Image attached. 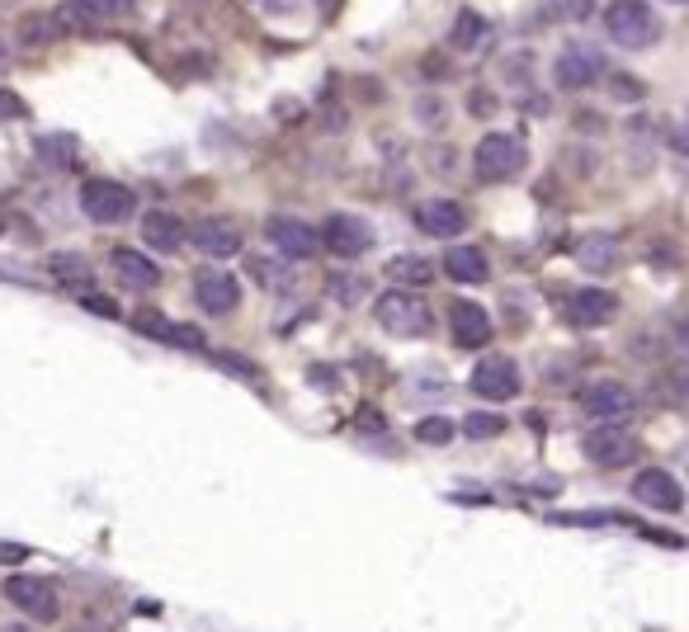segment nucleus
Here are the masks:
<instances>
[{
    "label": "nucleus",
    "mask_w": 689,
    "mask_h": 632,
    "mask_svg": "<svg viewBox=\"0 0 689 632\" xmlns=\"http://www.w3.org/2000/svg\"><path fill=\"white\" fill-rule=\"evenodd\" d=\"M605 29H609V39L628 52H643L661 39V20L647 0H614L605 10Z\"/></svg>",
    "instance_id": "f257e3e1"
},
{
    "label": "nucleus",
    "mask_w": 689,
    "mask_h": 632,
    "mask_svg": "<svg viewBox=\"0 0 689 632\" xmlns=\"http://www.w3.org/2000/svg\"><path fill=\"white\" fill-rule=\"evenodd\" d=\"M6 600L24 613L33 623H52L62 613V600H58V586L43 581V576H10L6 581Z\"/></svg>",
    "instance_id": "39448f33"
},
{
    "label": "nucleus",
    "mask_w": 689,
    "mask_h": 632,
    "mask_svg": "<svg viewBox=\"0 0 689 632\" xmlns=\"http://www.w3.org/2000/svg\"><path fill=\"white\" fill-rule=\"evenodd\" d=\"M472 392L482 397V401H510V397H520V364L505 359V355L482 359V364H477V373H472Z\"/></svg>",
    "instance_id": "6e6552de"
},
{
    "label": "nucleus",
    "mask_w": 689,
    "mask_h": 632,
    "mask_svg": "<svg viewBox=\"0 0 689 632\" xmlns=\"http://www.w3.org/2000/svg\"><path fill=\"white\" fill-rule=\"evenodd\" d=\"M264 10H274V14H289V10H297V0H260Z\"/></svg>",
    "instance_id": "e433bc0d"
},
{
    "label": "nucleus",
    "mask_w": 689,
    "mask_h": 632,
    "mask_svg": "<svg viewBox=\"0 0 689 632\" xmlns=\"http://www.w3.org/2000/svg\"><path fill=\"white\" fill-rule=\"evenodd\" d=\"M501 430H505V420L497 411H472L463 420V434H472V439H491V434H501Z\"/></svg>",
    "instance_id": "cd10ccee"
},
{
    "label": "nucleus",
    "mask_w": 689,
    "mask_h": 632,
    "mask_svg": "<svg viewBox=\"0 0 689 632\" xmlns=\"http://www.w3.org/2000/svg\"><path fill=\"white\" fill-rule=\"evenodd\" d=\"M633 407H638V397L624 382H591V388H581V411L591 420H605V425H618Z\"/></svg>",
    "instance_id": "9b49d317"
},
{
    "label": "nucleus",
    "mask_w": 689,
    "mask_h": 632,
    "mask_svg": "<svg viewBox=\"0 0 689 632\" xmlns=\"http://www.w3.org/2000/svg\"><path fill=\"white\" fill-rule=\"evenodd\" d=\"M29 109H24V99L20 95H14V91H0V123H6V118H24Z\"/></svg>",
    "instance_id": "473e14b6"
},
{
    "label": "nucleus",
    "mask_w": 689,
    "mask_h": 632,
    "mask_svg": "<svg viewBox=\"0 0 689 632\" xmlns=\"http://www.w3.org/2000/svg\"><path fill=\"white\" fill-rule=\"evenodd\" d=\"M472 170L482 185H501L510 175L524 170V143L515 133H487L482 143L472 151Z\"/></svg>",
    "instance_id": "7ed1b4c3"
},
{
    "label": "nucleus",
    "mask_w": 689,
    "mask_h": 632,
    "mask_svg": "<svg viewBox=\"0 0 689 632\" xmlns=\"http://www.w3.org/2000/svg\"><path fill=\"white\" fill-rule=\"evenodd\" d=\"M676 6H680V0H676Z\"/></svg>",
    "instance_id": "ea45409f"
},
{
    "label": "nucleus",
    "mask_w": 689,
    "mask_h": 632,
    "mask_svg": "<svg viewBox=\"0 0 689 632\" xmlns=\"http://www.w3.org/2000/svg\"><path fill=\"white\" fill-rule=\"evenodd\" d=\"M364 293H368L364 274H331V278H326V297H335L341 307H355Z\"/></svg>",
    "instance_id": "5701e85b"
},
{
    "label": "nucleus",
    "mask_w": 689,
    "mask_h": 632,
    "mask_svg": "<svg viewBox=\"0 0 689 632\" xmlns=\"http://www.w3.org/2000/svg\"><path fill=\"white\" fill-rule=\"evenodd\" d=\"M416 227H420L426 236L453 241V236H463L468 213H463V203H453V199H426V203L416 208Z\"/></svg>",
    "instance_id": "4468645a"
},
{
    "label": "nucleus",
    "mask_w": 689,
    "mask_h": 632,
    "mask_svg": "<svg viewBox=\"0 0 689 632\" xmlns=\"http://www.w3.org/2000/svg\"><path fill=\"white\" fill-rule=\"evenodd\" d=\"M81 213L100 227H118L137 213V194L118 180H85L81 185Z\"/></svg>",
    "instance_id": "20e7f679"
},
{
    "label": "nucleus",
    "mask_w": 689,
    "mask_h": 632,
    "mask_svg": "<svg viewBox=\"0 0 689 632\" xmlns=\"http://www.w3.org/2000/svg\"><path fill=\"white\" fill-rule=\"evenodd\" d=\"M39 156L52 166H72L76 161V151H72V137H43L39 143Z\"/></svg>",
    "instance_id": "c756f323"
},
{
    "label": "nucleus",
    "mask_w": 689,
    "mask_h": 632,
    "mask_svg": "<svg viewBox=\"0 0 689 632\" xmlns=\"http://www.w3.org/2000/svg\"><path fill=\"white\" fill-rule=\"evenodd\" d=\"M81 6H85V10H91V14H95V20H109V14H118L123 6H128V0H81Z\"/></svg>",
    "instance_id": "72a5a7b5"
},
{
    "label": "nucleus",
    "mask_w": 689,
    "mask_h": 632,
    "mask_svg": "<svg viewBox=\"0 0 689 632\" xmlns=\"http://www.w3.org/2000/svg\"><path fill=\"white\" fill-rule=\"evenodd\" d=\"M368 245H374V232H368V222L355 218V213H335L326 222V251L335 260H359Z\"/></svg>",
    "instance_id": "f8f14e48"
},
{
    "label": "nucleus",
    "mask_w": 689,
    "mask_h": 632,
    "mask_svg": "<svg viewBox=\"0 0 689 632\" xmlns=\"http://www.w3.org/2000/svg\"><path fill=\"white\" fill-rule=\"evenodd\" d=\"M194 303H199L208 316L237 312V303H241L237 274H227V270H199V274H194Z\"/></svg>",
    "instance_id": "1a4fd4ad"
},
{
    "label": "nucleus",
    "mask_w": 689,
    "mask_h": 632,
    "mask_svg": "<svg viewBox=\"0 0 689 632\" xmlns=\"http://www.w3.org/2000/svg\"><path fill=\"white\" fill-rule=\"evenodd\" d=\"M48 270H52V278H62V284H91V265H85L81 255H52Z\"/></svg>",
    "instance_id": "393cba45"
},
{
    "label": "nucleus",
    "mask_w": 689,
    "mask_h": 632,
    "mask_svg": "<svg viewBox=\"0 0 689 632\" xmlns=\"http://www.w3.org/2000/svg\"><path fill=\"white\" fill-rule=\"evenodd\" d=\"M586 459L595 467H628L633 459H638V434H633L628 425H599L586 434Z\"/></svg>",
    "instance_id": "423d86ee"
},
{
    "label": "nucleus",
    "mask_w": 689,
    "mask_h": 632,
    "mask_svg": "<svg viewBox=\"0 0 689 632\" xmlns=\"http://www.w3.org/2000/svg\"><path fill=\"white\" fill-rule=\"evenodd\" d=\"M453 434H458V425H453V420H445V415H426V420L416 425V439H420V444H449Z\"/></svg>",
    "instance_id": "bb28decb"
},
{
    "label": "nucleus",
    "mask_w": 689,
    "mask_h": 632,
    "mask_svg": "<svg viewBox=\"0 0 689 632\" xmlns=\"http://www.w3.org/2000/svg\"><path fill=\"white\" fill-rule=\"evenodd\" d=\"M143 236H147L152 251L170 255V251H180V245H185V222L175 218V213H161V208H152V213L143 218Z\"/></svg>",
    "instance_id": "aec40b11"
},
{
    "label": "nucleus",
    "mask_w": 689,
    "mask_h": 632,
    "mask_svg": "<svg viewBox=\"0 0 689 632\" xmlns=\"http://www.w3.org/2000/svg\"><path fill=\"white\" fill-rule=\"evenodd\" d=\"M633 501L647 505V510H657V515H680L685 510V491L666 467H643L638 477H633Z\"/></svg>",
    "instance_id": "0eeeda50"
},
{
    "label": "nucleus",
    "mask_w": 689,
    "mask_h": 632,
    "mask_svg": "<svg viewBox=\"0 0 689 632\" xmlns=\"http://www.w3.org/2000/svg\"><path fill=\"white\" fill-rule=\"evenodd\" d=\"M52 24H58V29H66V33H85V29H95L100 20H95V14L81 6V0H66V6H62L58 14H52Z\"/></svg>",
    "instance_id": "a878e982"
},
{
    "label": "nucleus",
    "mask_w": 689,
    "mask_h": 632,
    "mask_svg": "<svg viewBox=\"0 0 689 632\" xmlns=\"http://www.w3.org/2000/svg\"><path fill=\"white\" fill-rule=\"evenodd\" d=\"M387 278L401 288H426L435 278V265L426 255H397V260H387Z\"/></svg>",
    "instance_id": "4be33fe9"
},
{
    "label": "nucleus",
    "mask_w": 689,
    "mask_h": 632,
    "mask_svg": "<svg viewBox=\"0 0 689 632\" xmlns=\"http://www.w3.org/2000/svg\"><path fill=\"white\" fill-rule=\"evenodd\" d=\"M482 14H477V10H458V20H453V33H449V43L453 48H477V43H482Z\"/></svg>",
    "instance_id": "b1692460"
},
{
    "label": "nucleus",
    "mask_w": 689,
    "mask_h": 632,
    "mask_svg": "<svg viewBox=\"0 0 689 632\" xmlns=\"http://www.w3.org/2000/svg\"><path fill=\"white\" fill-rule=\"evenodd\" d=\"M374 316H378V326L387 330V336H397V340H420L430 330V303L426 297H411V293H383L378 303H374Z\"/></svg>",
    "instance_id": "f03ea898"
},
{
    "label": "nucleus",
    "mask_w": 689,
    "mask_h": 632,
    "mask_svg": "<svg viewBox=\"0 0 689 632\" xmlns=\"http://www.w3.org/2000/svg\"><path fill=\"white\" fill-rule=\"evenodd\" d=\"M81 307H91V312H100V316H118V307H114L104 293H81Z\"/></svg>",
    "instance_id": "f704fd0d"
},
{
    "label": "nucleus",
    "mask_w": 689,
    "mask_h": 632,
    "mask_svg": "<svg viewBox=\"0 0 689 632\" xmlns=\"http://www.w3.org/2000/svg\"><path fill=\"white\" fill-rule=\"evenodd\" d=\"M133 326L143 330V336H152V340H166V345H170V336H175V322H166V316H156V312H137Z\"/></svg>",
    "instance_id": "c85d7f7f"
},
{
    "label": "nucleus",
    "mask_w": 689,
    "mask_h": 632,
    "mask_svg": "<svg viewBox=\"0 0 689 632\" xmlns=\"http://www.w3.org/2000/svg\"><path fill=\"white\" fill-rule=\"evenodd\" d=\"M449 330H453V345L458 349H482L491 340V316L477 307V303H453Z\"/></svg>",
    "instance_id": "f3484780"
},
{
    "label": "nucleus",
    "mask_w": 689,
    "mask_h": 632,
    "mask_svg": "<svg viewBox=\"0 0 689 632\" xmlns=\"http://www.w3.org/2000/svg\"><path fill=\"white\" fill-rule=\"evenodd\" d=\"M416 114H420V123H426V118L439 123V99H420V104H416Z\"/></svg>",
    "instance_id": "c9c22d12"
},
{
    "label": "nucleus",
    "mask_w": 689,
    "mask_h": 632,
    "mask_svg": "<svg viewBox=\"0 0 689 632\" xmlns=\"http://www.w3.org/2000/svg\"><path fill=\"white\" fill-rule=\"evenodd\" d=\"M10 557H24V548H0V561H10Z\"/></svg>",
    "instance_id": "4c0bfd02"
},
{
    "label": "nucleus",
    "mask_w": 689,
    "mask_h": 632,
    "mask_svg": "<svg viewBox=\"0 0 689 632\" xmlns=\"http://www.w3.org/2000/svg\"><path fill=\"white\" fill-rule=\"evenodd\" d=\"M109 260H114V274H118L128 288H156V284H161V270H156V260H147L143 251H128V245H123V251H114Z\"/></svg>",
    "instance_id": "6ab92c4d"
},
{
    "label": "nucleus",
    "mask_w": 689,
    "mask_h": 632,
    "mask_svg": "<svg viewBox=\"0 0 689 632\" xmlns=\"http://www.w3.org/2000/svg\"><path fill=\"white\" fill-rule=\"evenodd\" d=\"M599 72H605V62H599V52L586 43H567L557 52V66H553L562 91H586V85L599 81Z\"/></svg>",
    "instance_id": "9d476101"
},
{
    "label": "nucleus",
    "mask_w": 689,
    "mask_h": 632,
    "mask_svg": "<svg viewBox=\"0 0 689 632\" xmlns=\"http://www.w3.org/2000/svg\"><path fill=\"white\" fill-rule=\"evenodd\" d=\"M52 29H58V24H52L48 14H24V24H20V33H24V43H29V48H33V43H43V39H52Z\"/></svg>",
    "instance_id": "2f4dec72"
},
{
    "label": "nucleus",
    "mask_w": 689,
    "mask_h": 632,
    "mask_svg": "<svg viewBox=\"0 0 689 632\" xmlns=\"http://www.w3.org/2000/svg\"><path fill=\"white\" fill-rule=\"evenodd\" d=\"M547 10H553L557 20H572V24H581V20H591L595 0H547Z\"/></svg>",
    "instance_id": "7c9ffc66"
},
{
    "label": "nucleus",
    "mask_w": 689,
    "mask_h": 632,
    "mask_svg": "<svg viewBox=\"0 0 689 632\" xmlns=\"http://www.w3.org/2000/svg\"><path fill=\"white\" fill-rule=\"evenodd\" d=\"M562 312H567V322H572V326L591 330V326H605L609 316L618 312V297L605 293V288H576V293H567Z\"/></svg>",
    "instance_id": "ddd939ff"
},
{
    "label": "nucleus",
    "mask_w": 689,
    "mask_h": 632,
    "mask_svg": "<svg viewBox=\"0 0 689 632\" xmlns=\"http://www.w3.org/2000/svg\"><path fill=\"white\" fill-rule=\"evenodd\" d=\"M264 236H270L274 251L289 255V260H307L316 251V232L307 222H297V218H270V222H264Z\"/></svg>",
    "instance_id": "dca6fc26"
},
{
    "label": "nucleus",
    "mask_w": 689,
    "mask_h": 632,
    "mask_svg": "<svg viewBox=\"0 0 689 632\" xmlns=\"http://www.w3.org/2000/svg\"><path fill=\"white\" fill-rule=\"evenodd\" d=\"M576 265H581V270H591V274L614 270V265H618V241L605 236V232L581 236V241H576Z\"/></svg>",
    "instance_id": "412c9836"
},
{
    "label": "nucleus",
    "mask_w": 689,
    "mask_h": 632,
    "mask_svg": "<svg viewBox=\"0 0 689 632\" xmlns=\"http://www.w3.org/2000/svg\"><path fill=\"white\" fill-rule=\"evenodd\" d=\"M0 62H6V43H0Z\"/></svg>",
    "instance_id": "58836bf2"
},
{
    "label": "nucleus",
    "mask_w": 689,
    "mask_h": 632,
    "mask_svg": "<svg viewBox=\"0 0 689 632\" xmlns=\"http://www.w3.org/2000/svg\"><path fill=\"white\" fill-rule=\"evenodd\" d=\"M439 270H445V274L453 278V284H468V288H472V284H487V274H491L487 255L477 251V245H453Z\"/></svg>",
    "instance_id": "a211bd4d"
},
{
    "label": "nucleus",
    "mask_w": 689,
    "mask_h": 632,
    "mask_svg": "<svg viewBox=\"0 0 689 632\" xmlns=\"http://www.w3.org/2000/svg\"><path fill=\"white\" fill-rule=\"evenodd\" d=\"M189 241L199 245V251H203L208 260H227V255H237V251H241V227H237V222H227V218H203V222H194Z\"/></svg>",
    "instance_id": "2eb2a0df"
}]
</instances>
